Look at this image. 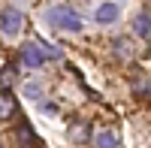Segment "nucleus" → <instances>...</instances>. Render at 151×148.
<instances>
[{"mask_svg": "<svg viewBox=\"0 0 151 148\" xmlns=\"http://www.w3.org/2000/svg\"><path fill=\"white\" fill-rule=\"evenodd\" d=\"M48 21L55 24V27H60V30H67V33H79L82 30V18H79V12H76L73 6H67V3H55V6H48Z\"/></svg>", "mask_w": 151, "mask_h": 148, "instance_id": "1", "label": "nucleus"}, {"mask_svg": "<svg viewBox=\"0 0 151 148\" xmlns=\"http://www.w3.org/2000/svg\"><path fill=\"white\" fill-rule=\"evenodd\" d=\"M21 21H24V15H21L18 6H3L0 9V30L6 36H15L21 30Z\"/></svg>", "mask_w": 151, "mask_h": 148, "instance_id": "2", "label": "nucleus"}, {"mask_svg": "<svg viewBox=\"0 0 151 148\" xmlns=\"http://www.w3.org/2000/svg\"><path fill=\"white\" fill-rule=\"evenodd\" d=\"M21 60H24V67H30V70H36V67H42V52H40V45L36 42H24L21 45Z\"/></svg>", "mask_w": 151, "mask_h": 148, "instance_id": "3", "label": "nucleus"}, {"mask_svg": "<svg viewBox=\"0 0 151 148\" xmlns=\"http://www.w3.org/2000/svg\"><path fill=\"white\" fill-rule=\"evenodd\" d=\"M118 15H121V6H118V3H100V6L94 9V18H97L100 24H112Z\"/></svg>", "mask_w": 151, "mask_h": 148, "instance_id": "4", "label": "nucleus"}, {"mask_svg": "<svg viewBox=\"0 0 151 148\" xmlns=\"http://www.w3.org/2000/svg\"><path fill=\"white\" fill-rule=\"evenodd\" d=\"M133 33L139 36V40H148V36H151V12L148 9H142L139 15L133 18Z\"/></svg>", "mask_w": 151, "mask_h": 148, "instance_id": "5", "label": "nucleus"}, {"mask_svg": "<svg viewBox=\"0 0 151 148\" xmlns=\"http://www.w3.org/2000/svg\"><path fill=\"white\" fill-rule=\"evenodd\" d=\"M15 109H18V103H15V97H12V91H0V118H12L15 115Z\"/></svg>", "mask_w": 151, "mask_h": 148, "instance_id": "6", "label": "nucleus"}, {"mask_svg": "<svg viewBox=\"0 0 151 148\" xmlns=\"http://www.w3.org/2000/svg\"><path fill=\"white\" fill-rule=\"evenodd\" d=\"M15 136H18V145H21V148H36V133H33L27 124H21V127L15 130Z\"/></svg>", "mask_w": 151, "mask_h": 148, "instance_id": "7", "label": "nucleus"}, {"mask_svg": "<svg viewBox=\"0 0 151 148\" xmlns=\"http://www.w3.org/2000/svg\"><path fill=\"white\" fill-rule=\"evenodd\" d=\"M97 148H118V136L112 130H103V133H97Z\"/></svg>", "mask_w": 151, "mask_h": 148, "instance_id": "8", "label": "nucleus"}, {"mask_svg": "<svg viewBox=\"0 0 151 148\" xmlns=\"http://www.w3.org/2000/svg\"><path fill=\"white\" fill-rule=\"evenodd\" d=\"M40 52H42V57H52V60H60V57H64V52H60V48L48 45V42H40Z\"/></svg>", "mask_w": 151, "mask_h": 148, "instance_id": "9", "label": "nucleus"}, {"mask_svg": "<svg viewBox=\"0 0 151 148\" xmlns=\"http://www.w3.org/2000/svg\"><path fill=\"white\" fill-rule=\"evenodd\" d=\"M70 136H73L76 142H85V139H88V127H85V124H76V127L70 130Z\"/></svg>", "mask_w": 151, "mask_h": 148, "instance_id": "10", "label": "nucleus"}, {"mask_svg": "<svg viewBox=\"0 0 151 148\" xmlns=\"http://www.w3.org/2000/svg\"><path fill=\"white\" fill-rule=\"evenodd\" d=\"M40 82H27V85H24V97H30V100H36V97H40Z\"/></svg>", "mask_w": 151, "mask_h": 148, "instance_id": "11", "label": "nucleus"}, {"mask_svg": "<svg viewBox=\"0 0 151 148\" xmlns=\"http://www.w3.org/2000/svg\"><path fill=\"white\" fill-rule=\"evenodd\" d=\"M42 112H45V115H55L58 106H55V103H42Z\"/></svg>", "mask_w": 151, "mask_h": 148, "instance_id": "12", "label": "nucleus"}]
</instances>
